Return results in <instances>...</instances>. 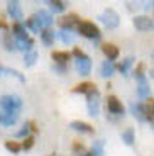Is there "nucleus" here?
Masks as SVG:
<instances>
[{
  "mask_svg": "<svg viewBox=\"0 0 154 156\" xmlns=\"http://www.w3.org/2000/svg\"><path fill=\"white\" fill-rule=\"evenodd\" d=\"M22 109V98L19 95H2L0 97V110H7V112H19Z\"/></svg>",
  "mask_w": 154,
  "mask_h": 156,
  "instance_id": "f257e3e1",
  "label": "nucleus"
},
{
  "mask_svg": "<svg viewBox=\"0 0 154 156\" xmlns=\"http://www.w3.org/2000/svg\"><path fill=\"white\" fill-rule=\"evenodd\" d=\"M76 31L80 32L83 37H86V39H95V41H98V39H100V36H102L98 26H96L95 22H92V20H81V24L78 26Z\"/></svg>",
  "mask_w": 154,
  "mask_h": 156,
  "instance_id": "f03ea898",
  "label": "nucleus"
},
{
  "mask_svg": "<svg viewBox=\"0 0 154 156\" xmlns=\"http://www.w3.org/2000/svg\"><path fill=\"white\" fill-rule=\"evenodd\" d=\"M86 107L92 117H96L100 114V90L98 88H93L90 94H86Z\"/></svg>",
  "mask_w": 154,
  "mask_h": 156,
  "instance_id": "7ed1b4c3",
  "label": "nucleus"
},
{
  "mask_svg": "<svg viewBox=\"0 0 154 156\" xmlns=\"http://www.w3.org/2000/svg\"><path fill=\"white\" fill-rule=\"evenodd\" d=\"M98 19L102 20V24H103L107 29H117L120 26V16L117 14V10H114V9H105L103 14H102Z\"/></svg>",
  "mask_w": 154,
  "mask_h": 156,
  "instance_id": "20e7f679",
  "label": "nucleus"
},
{
  "mask_svg": "<svg viewBox=\"0 0 154 156\" xmlns=\"http://www.w3.org/2000/svg\"><path fill=\"white\" fill-rule=\"evenodd\" d=\"M105 104H107V110H108V114H110V115L120 117V119L125 115V109H124L122 102H120L115 95H108Z\"/></svg>",
  "mask_w": 154,
  "mask_h": 156,
  "instance_id": "39448f33",
  "label": "nucleus"
},
{
  "mask_svg": "<svg viewBox=\"0 0 154 156\" xmlns=\"http://www.w3.org/2000/svg\"><path fill=\"white\" fill-rule=\"evenodd\" d=\"M58 24H59V27H61V29H66V31L78 29V26L81 24V17L78 16V14H75V12H71V14H66V16L59 17Z\"/></svg>",
  "mask_w": 154,
  "mask_h": 156,
  "instance_id": "423d86ee",
  "label": "nucleus"
},
{
  "mask_svg": "<svg viewBox=\"0 0 154 156\" xmlns=\"http://www.w3.org/2000/svg\"><path fill=\"white\" fill-rule=\"evenodd\" d=\"M132 24L141 32H152L154 31V19H151L149 16H135L132 19Z\"/></svg>",
  "mask_w": 154,
  "mask_h": 156,
  "instance_id": "0eeeda50",
  "label": "nucleus"
},
{
  "mask_svg": "<svg viewBox=\"0 0 154 156\" xmlns=\"http://www.w3.org/2000/svg\"><path fill=\"white\" fill-rule=\"evenodd\" d=\"M7 14L14 19V22H22L24 12H22V7H20V2H17V0L7 2Z\"/></svg>",
  "mask_w": 154,
  "mask_h": 156,
  "instance_id": "6e6552de",
  "label": "nucleus"
},
{
  "mask_svg": "<svg viewBox=\"0 0 154 156\" xmlns=\"http://www.w3.org/2000/svg\"><path fill=\"white\" fill-rule=\"evenodd\" d=\"M36 20H37V24L41 26V29H47L53 26V14H51L49 10H44V9H41V10H37L34 14Z\"/></svg>",
  "mask_w": 154,
  "mask_h": 156,
  "instance_id": "1a4fd4ad",
  "label": "nucleus"
},
{
  "mask_svg": "<svg viewBox=\"0 0 154 156\" xmlns=\"http://www.w3.org/2000/svg\"><path fill=\"white\" fill-rule=\"evenodd\" d=\"M19 121V112H7V110H0V126L10 127Z\"/></svg>",
  "mask_w": 154,
  "mask_h": 156,
  "instance_id": "9d476101",
  "label": "nucleus"
},
{
  "mask_svg": "<svg viewBox=\"0 0 154 156\" xmlns=\"http://www.w3.org/2000/svg\"><path fill=\"white\" fill-rule=\"evenodd\" d=\"M137 97L146 100L147 97L151 95V87H149V82H147V76H142L137 80Z\"/></svg>",
  "mask_w": 154,
  "mask_h": 156,
  "instance_id": "9b49d317",
  "label": "nucleus"
},
{
  "mask_svg": "<svg viewBox=\"0 0 154 156\" xmlns=\"http://www.w3.org/2000/svg\"><path fill=\"white\" fill-rule=\"evenodd\" d=\"M76 71L80 75H83V76L90 75V71H92V59H90L88 55L76 59Z\"/></svg>",
  "mask_w": 154,
  "mask_h": 156,
  "instance_id": "f8f14e48",
  "label": "nucleus"
},
{
  "mask_svg": "<svg viewBox=\"0 0 154 156\" xmlns=\"http://www.w3.org/2000/svg\"><path fill=\"white\" fill-rule=\"evenodd\" d=\"M69 127L73 129V131H78V133H83V134H93L95 133V127L92 124L85 121H73L69 122Z\"/></svg>",
  "mask_w": 154,
  "mask_h": 156,
  "instance_id": "ddd939ff",
  "label": "nucleus"
},
{
  "mask_svg": "<svg viewBox=\"0 0 154 156\" xmlns=\"http://www.w3.org/2000/svg\"><path fill=\"white\" fill-rule=\"evenodd\" d=\"M131 114L141 122H146V112H144V102H132L131 105Z\"/></svg>",
  "mask_w": 154,
  "mask_h": 156,
  "instance_id": "4468645a",
  "label": "nucleus"
},
{
  "mask_svg": "<svg viewBox=\"0 0 154 156\" xmlns=\"http://www.w3.org/2000/svg\"><path fill=\"white\" fill-rule=\"evenodd\" d=\"M102 51H103V55L107 56L108 61H114V59L119 58V48L115 46L114 43H103L102 44Z\"/></svg>",
  "mask_w": 154,
  "mask_h": 156,
  "instance_id": "2eb2a0df",
  "label": "nucleus"
},
{
  "mask_svg": "<svg viewBox=\"0 0 154 156\" xmlns=\"http://www.w3.org/2000/svg\"><path fill=\"white\" fill-rule=\"evenodd\" d=\"M71 53L69 51H53L51 53V58L56 65H68V61L71 59Z\"/></svg>",
  "mask_w": 154,
  "mask_h": 156,
  "instance_id": "dca6fc26",
  "label": "nucleus"
},
{
  "mask_svg": "<svg viewBox=\"0 0 154 156\" xmlns=\"http://www.w3.org/2000/svg\"><path fill=\"white\" fill-rule=\"evenodd\" d=\"M12 36H14L16 39H29L26 24H22V22H14L12 24Z\"/></svg>",
  "mask_w": 154,
  "mask_h": 156,
  "instance_id": "f3484780",
  "label": "nucleus"
},
{
  "mask_svg": "<svg viewBox=\"0 0 154 156\" xmlns=\"http://www.w3.org/2000/svg\"><path fill=\"white\" fill-rule=\"evenodd\" d=\"M93 88H96V85L93 82H81V83H78V85H75L73 88H71V92L73 94H90Z\"/></svg>",
  "mask_w": 154,
  "mask_h": 156,
  "instance_id": "a211bd4d",
  "label": "nucleus"
},
{
  "mask_svg": "<svg viewBox=\"0 0 154 156\" xmlns=\"http://www.w3.org/2000/svg\"><path fill=\"white\" fill-rule=\"evenodd\" d=\"M39 37H41V43L44 44V46H53V43H54V31L51 27H47V29H43V31L39 32Z\"/></svg>",
  "mask_w": 154,
  "mask_h": 156,
  "instance_id": "6ab92c4d",
  "label": "nucleus"
},
{
  "mask_svg": "<svg viewBox=\"0 0 154 156\" xmlns=\"http://www.w3.org/2000/svg\"><path fill=\"white\" fill-rule=\"evenodd\" d=\"M114 73H115V66H114V61H108V59H105V61L102 63V66H100V76L107 80V78H110Z\"/></svg>",
  "mask_w": 154,
  "mask_h": 156,
  "instance_id": "aec40b11",
  "label": "nucleus"
},
{
  "mask_svg": "<svg viewBox=\"0 0 154 156\" xmlns=\"http://www.w3.org/2000/svg\"><path fill=\"white\" fill-rule=\"evenodd\" d=\"M134 61H135V58L129 56V58L122 59V61H120L119 65H117V70H119L120 73L124 75V76H127V75H129V70H131V66L134 65Z\"/></svg>",
  "mask_w": 154,
  "mask_h": 156,
  "instance_id": "412c9836",
  "label": "nucleus"
},
{
  "mask_svg": "<svg viewBox=\"0 0 154 156\" xmlns=\"http://www.w3.org/2000/svg\"><path fill=\"white\" fill-rule=\"evenodd\" d=\"M122 141L127 146H134V143H135V131H134V127H127L125 131H124L122 133Z\"/></svg>",
  "mask_w": 154,
  "mask_h": 156,
  "instance_id": "4be33fe9",
  "label": "nucleus"
},
{
  "mask_svg": "<svg viewBox=\"0 0 154 156\" xmlns=\"http://www.w3.org/2000/svg\"><path fill=\"white\" fill-rule=\"evenodd\" d=\"M37 58H39V53H37L36 49L29 51V53H26V55H24V65H26L27 68L34 66L36 61H37Z\"/></svg>",
  "mask_w": 154,
  "mask_h": 156,
  "instance_id": "5701e85b",
  "label": "nucleus"
},
{
  "mask_svg": "<svg viewBox=\"0 0 154 156\" xmlns=\"http://www.w3.org/2000/svg\"><path fill=\"white\" fill-rule=\"evenodd\" d=\"M47 5H49V10L51 12H65L66 7H68V4L63 2V0H49Z\"/></svg>",
  "mask_w": 154,
  "mask_h": 156,
  "instance_id": "b1692460",
  "label": "nucleus"
},
{
  "mask_svg": "<svg viewBox=\"0 0 154 156\" xmlns=\"http://www.w3.org/2000/svg\"><path fill=\"white\" fill-rule=\"evenodd\" d=\"M92 151H93V154H95V156H103V154H105V141H103V139L93 141Z\"/></svg>",
  "mask_w": 154,
  "mask_h": 156,
  "instance_id": "393cba45",
  "label": "nucleus"
},
{
  "mask_svg": "<svg viewBox=\"0 0 154 156\" xmlns=\"http://www.w3.org/2000/svg\"><path fill=\"white\" fill-rule=\"evenodd\" d=\"M5 149H7V151H10V153H14V154H17V153L22 151V143L9 139V141H5Z\"/></svg>",
  "mask_w": 154,
  "mask_h": 156,
  "instance_id": "a878e982",
  "label": "nucleus"
},
{
  "mask_svg": "<svg viewBox=\"0 0 154 156\" xmlns=\"http://www.w3.org/2000/svg\"><path fill=\"white\" fill-rule=\"evenodd\" d=\"M2 75H12V76H16L20 83H24V82H26V78H24V75H20L17 70H10V68L0 66V76H2Z\"/></svg>",
  "mask_w": 154,
  "mask_h": 156,
  "instance_id": "bb28decb",
  "label": "nucleus"
},
{
  "mask_svg": "<svg viewBox=\"0 0 154 156\" xmlns=\"http://www.w3.org/2000/svg\"><path fill=\"white\" fill-rule=\"evenodd\" d=\"M26 27L29 29V31H32V32H41V31H43V29H41V26L37 24V20H36L34 16H31L29 19H26Z\"/></svg>",
  "mask_w": 154,
  "mask_h": 156,
  "instance_id": "cd10ccee",
  "label": "nucleus"
},
{
  "mask_svg": "<svg viewBox=\"0 0 154 156\" xmlns=\"http://www.w3.org/2000/svg\"><path fill=\"white\" fill-rule=\"evenodd\" d=\"M59 39H61L65 44H71L75 41V34L71 31H66V29H61L59 31Z\"/></svg>",
  "mask_w": 154,
  "mask_h": 156,
  "instance_id": "c85d7f7f",
  "label": "nucleus"
},
{
  "mask_svg": "<svg viewBox=\"0 0 154 156\" xmlns=\"http://www.w3.org/2000/svg\"><path fill=\"white\" fill-rule=\"evenodd\" d=\"M71 149H73L75 154H80V156H83V154L86 153L85 144H83V143H81L80 139H75V141H73V144H71Z\"/></svg>",
  "mask_w": 154,
  "mask_h": 156,
  "instance_id": "c756f323",
  "label": "nucleus"
},
{
  "mask_svg": "<svg viewBox=\"0 0 154 156\" xmlns=\"http://www.w3.org/2000/svg\"><path fill=\"white\" fill-rule=\"evenodd\" d=\"M4 44H5V49L7 51H16V41H12V32H5L4 34Z\"/></svg>",
  "mask_w": 154,
  "mask_h": 156,
  "instance_id": "7c9ffc66",
  "label": "nucleus"
},
{
  "mask_svg": "<svg viewBox=\"0 0 154 156\" xmlns=\"http://www.w3.org/2000/svg\"><path fill=\"white\" fill-rule=\"evenodd\" d=\"M146 76V65L144 63H137V66L134 68V78L139 80V78Z\"/></svg>",
  "mask_w": 154,
  "mask_h": 156,
  "instance_id": "2f4dec72",
  "label": "nucleus"
},
{
  "mask_svg": "<svg viewBox=\"0 0 154 156\" xmlns=\"http://www.w3.org/2000/svg\"><path fill=\"white\" fill-rule=\"evenodd\" d=\"M34 143H36V137L34 136H27L26 139H22V149H24V151H29V149L34 146Z\"/></svg>",
  "mask_w": 154,
  "mask_h": 156,
  "instance_id": "473e14b6",
  "label": "nucleus"
},
{
  "mask_svg": "<svg viewBox=\"0 0 154 156\" xmlns=\"http://www.w3.org/2000/svg\"><path fill=\"white\" fill-rule=\"evenodd\" d=\"M29 131H31V129H29V126H27V122H26V124H24V127L19 129V131L16 133V137H22V139H26V137L29 136Z\"/></svg>",
  "mask_w": 154,
  "mask_h": 156,
  "instance_id": "72a5a7b5",
  "label": "nucleus"
},
{
  "mask_svg": "<svg viewBox=\"0 0 154 156\" xmlns=\"http://www.w3.org/2000/svg\"><path fill=\"white\" fill-rule=\"evenodd\" d=\"M53 70L58 71V73H68V65H56V63H54Z\"/></svg>",
  "mask_w": 154,
  "mask_h": 156,
  "instance_id": "f704fd0d",
  "label": "nucleus"
},
{
  "mask_svg": "<svg viewBox=\"0 0 154 156\" xmlns=\"http://www.w3.org/2000/svg\"><path fill=\"white\" fill-rule=\"evenodd\" d=\"M71 55H73L76 59H78V58H83V56H86L85 53H83V51H81L78 46H75V48H73V51H71Z\"/></svg>",
  "mask_w": 154,
  "mask_h": 156,
  "instance_id": "c9c22d12",
  "label": "nucleus"
},
{
  "mask_svg": "<svg viewBox=\"0 0 154 156\" xmlns=\"http://www.w3.org/2000/svg\"><path fill=\"white\" fill-rule=\"evenodd\" d=\"M27 126H29V129H31L32 133H37V131H39V127L36 126L34 121H29V122H27Z\"/></svg>",
  "mask_w": 154,
  "mask_h": 156,
  "instance_id": "e433bc0d",
  "label": "nucleus"
},
{
  "mask_svg": "<svg viewBox=\"0 0 154 156\" xmlns=\"http://www.w3.org/2000/svg\"><path fill=\"white\" fill-rule=\"evenodd\" d=\"M0 29H4V31H5V32H7V31H9V24H7V22H5V20H2V19H0Z\"/></svg>",
  "mask_w": 154,
  "mask_h": 156,
  "instance_id": "4c0bfd02",
  "label": "nucleus"
},
{
  "mask_svg": "<svg viewBox=\"0 0 154 156\" xmlns=\"http://www.w3.org/2000/svg\"><path fill=\"white\" fill-rule=\"evenodd\" d=\"M83 156H95V154H93V151H92V149H90V151H86V153H85V154H83Z\"/></svg>",
  "mask_w": 154,
  "mask_h": 156,
  "instance_id": "58836bf2",
  "label": "nucleus"
},
{
  "mask_svg": "<svg viewBox=\"0 0 154 156\" xmlns=\"http://www.w3.org/2000/svg\"><path fill=\"white\" fill-rule=\"evenodd\" d=\"M149 76H151V78H152V80H154V68H152V70H151V71H149Z\"/></svg>",
  "mask_w": 154,
  "mask_h": 156,
  "instance_id": "ea45409f",
  "label": "nucleus"
},
{
  "mask_svg": "<svg viewBox=\"0 0 154 156\" xmlns=\"http://www.w3.org/2000/svg\"><path fill=\"white\" fill-rule=\"evenodd\" d=\"M47 156H54V153H53V154H47Z\"/></svg>",
  "mask_w": 154,
  "mask_h": 156,
  "instance_id": "a19ab883",
  "label": "nucleus"
},
{
  "mask_svg": "<svg viewBox=\"0 0 154 156\" xmlns=\"http://www.w3.org/2000/svg\"><path fill=\"white\" fill-rule=\"evenodd\" d=\"M152 59H154V51H152Z\"/></svg>",
  "mask_w": 154,
  "mask_h": 156,
  "instance_id": "79ce46f5",
  "label": "nucleus"
},
{
  "mask_svg": "<svg viewBox=\"0 0 154 156\" xmlns=\"http://www.w3.org/2000/svg\"><path fill=\"white\" fill-rule=\"evenodd\" d=\"M152 109H154V102H152Z\"/></svg>",
  "mask_w": 154,
  "mask_h": 156,
  "instance_id": "37998d69",
  "label": "nucleus"
}]
</instances>
